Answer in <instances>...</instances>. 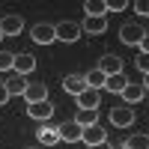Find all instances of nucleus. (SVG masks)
<instances>
[{
  "mask_svg": "<svg viewBox=\"0 0 149 149\" xmlns=\"http://www.w3.org/2000/svg\"><path fill=\"white\" fill-rule=\"evenodd\" d=\"M119 39L125 42V45H140L146 39V27L137 21H128V24H122L119 27Z\"/></svg>",
  "mask_w": 149,
  "mask_h": 149,
  "instance_id": "f257e3e1",
  "label": "nucleus"
},
{
  "mask_svg": "<svg viewBox=\"0 0 149 149\" xmlns=\"http://www.w3.org/2000/svg\"><path fill=\"white\" fill-rule=\"evenodd\" d=\"M54 36H57L60 42L72 45V42H78V39H81V24H78V21H63V24H54Z\"/></svg>",
  "mask_w": 149,
  "mask_h": 149,
  "instance_id": "f03ea898",
  "label": "nucleus"
},
{
  "mask_svg": "<svg viewBox=\"0 0 149 149\" xmlns=\"http://www.w3.org/2000/svg\"><path fill=\"white\" fill-rule=\"evenodd\" d=\"M122 98H125V107H131V104H137V102H143L146 98V84H125V90L119 93Z\"/></svg>",
  "mask_w": 149,
  "mask_h": 149,
  "instance_id": "7ed1b4c3",
  "label": "nucleus"
},
{
  "mask_svg": "<svg viewBox=\"0 0 149 149\" xmlns=\"http://www.w3.org/2000/svg\"><path fill=\"white\" fill-rule=\"evenodd\" d=\"M81 134H84V128H81L74 119H72V122H63V125H57V137L66 140V143H78Z\"/></svg>",
  "mask_w": 149,
  "mask_h": 149,
  "instance_id": "20e7f679",
  "label": "nucleus"
},
{
  "mask_svg": "<svg viewBox=\"0 0 149 149\" xmlns=\"http://www.w3.org/2000/svg\"><path fill=\"white\" fill-rule=\"evenodd\" d=\"M78 98V110H98V104H102V95H98V90H86L81 93V95H74Z\"/></svg>",
  "mask_w": 149,
  "mask_h": 149,
  "instance_id": "39448f33",
  "label": "nucleus"
},
{
  "mask_svg": "<svg viewBox=\"0 0 149 149\" xmlns=\"http://www.w3.org/2000/svg\"><path fill=\"white\" fill-rule=\"evenodd\" d=\"M98 72H102L104 78L119 74V72H122V57H116V54H104L102 60H98Z\"/></svg>",
  "mask_w": 149,
  "mask_h": 149,
  "instance_id": "423d86ee",
  "label": "nucleus"
},
{
  "mask_svg": "<svg viewBox=\"0 0 149 149\" xmlns=\"http://www.w3.org/2000/svg\"><path fill=\"white\" fill-rule=\"evenodd\" d=\"M81 140L86 143V146H98V143H107V131L98 125H90V128H84V134H81Z\"/></svg>",
  "mask_w": 149,
  "mask_h": 149,
  "instance_id": "0eeeda50",
  "label": "nucleus"
},
{
  "mask_svg": "<svg viewBox=\"0 0 149 149\" xmlns=\"http://www.w3.org/2000/svg\"><path fill=\"white\" fill-rule=\"evenodd\" d=\"M24 102H27V104L48 102V86L45 84H27V90H24Z\"/></svg>",
  "mask_w": 149,
  "mask_h": 149,
  "instance_id": "6e6552de",
  "label": "nucleus"
},
{
  "mask_svg": "<svg viewBox=\"0 0 149 149\" xmlns=\"http://www.w3.org/2000/svg\"><path fill=\"white\" fill-rule=\"evenodd\" d=\"M33 69H36V57L33 54H15V63H12V72L15 74H24V78H27Z\"/></svg>",
  "mask_w": 149,
  "mask_h": 149,
  "instance_id": "1a4fd4ad",
  "label": "nucleus"
},
{
  "mask_svg": "<svg viewBox=\"0 0 149 149\" xmlns=\"http://www.w3.org/2000/svg\"><path fill=\"white\" fill-rule=\"evenodd\" d=\"M33 42L36 45H51V42H57L54 24H36V27H33Z\"/></svg>",
  "mask_w": 149,
  "mask_h": 149,
  "instance_id": "9d476101",
  "label": "nucleus"
},
{
  "mask_svg": "<svg viewBox=\"0 0 149 149\" xmlns=\"http://www.w3.org/2000/svg\"><path fill=\"white\" fill-rule=\"evenodd\" d=\"M110 122H113L116 128H128L134 122V110L131 107H113L110 110Z\"/></svg>",
  "mask_w": 149,
  "mask_h": 149,
  "instance_id": "9b49d317",
  "label": "nucleus"
},
{
  "mask_svg": "<svg viewBox=\"0 0 149 149\" xmlns=\"http://www.w3.org/2000/svg\"><path fill=\"white\" fill-rule=\"evenodd\" d=\"M27 84H30V81L24 78V74H15V72H12L9 78L3 81V86H6V93H9V95H24V90H27Z\"/></svg>",
  "mask_w": 149,
  "mask_h": 149,
  "instance_id": "f8f14e48",
  "label": "nucleus"
},
{
  "mask_svg": "<svg viewBox=\"0 0 149 149\" xmlns=\"http://www.w3.org/2000/svg\"><path fill=\"white\" fill-rule=\"evenodd\" d=\"M54 104L51 102H39V104H27V113L33 116V119H39V122H45V119H51L54 116Z\"/></svg>",
  "mask_w": 149,
  "mask_h": 149,
  "instance_id": "ddd939ff",
  "label": "nucleus"
},
{
  "mask_svg": "<svg viewBox=\"0 0 149 149\" xmlns=\"http://www.w3.org/2000/svg\"><path fill=\"white\" fill-rule=\"evenodd\" d=\"M63 90L72 93V95H81L86 90V81H84V74H66L63 78Z\"/></svg>",
  "mask_w": 149,
  "mask_h": 149,
  "instance_id": "4468645a",
  "label": "nucleus"
},
{
  "mask_svg": "<svg viewBox=\"0 0 149 149\" xmlns=\"http://www.w3.org/2000/svg\"><path fill=\"white\" fill-rule=\"evenodd\" d=\"M107 30V18H84L81 24V33H90V36H102Z\"/></svg>",
  "mask_w": 149,
  "mask_h": 149,
  "instance_id": "2eb2a0df",
  "label": "nucleus"
},
{
  "mask_svg": "<svg viewBox=\"0 0 149 149\" xmlns=\"http://www.w3.org/2000/svg\"><path fill=\"white\" fill-rule=\"evenodd\" d=\"M21 27H24V21L18 15H6L3 21H0V33H3V36H18Z\"/></svg>",
  "mask_w": 149,
  "mask_h": 149,
  "instance_id": "dca6fc26",
  "label": "nucleus"
},
{
  "mask_svg": "<svg viewBox=\"0 0 149 149\" xmlns=\"http://www.w3.org/2000/svg\"><path fill=\"white\" fill-rule=\"evenodd\" d=\"M36 137H39V146H57L60 143L57 128H51V125H42L39 131H36Z\"/></svg>",
  "mask_w": 149,
  "mask_h": 149,
  "instance_id": "f3484780",
  "label": "nucleus"
},
{
  "mask_svg": "<svg viewBox=\"0 0 149 149\" xmlns=\"http://www.w3.org/2000/svg\"><path fill=\"white\" fill-rule=\"evenodd\" d=\"M84 12H86V18H104L107 6H104V0H86V3H84Z\"/></svg>",
  "mask_w": 149,
  "mask_h": 149,
  "instance_id": "a211bd4d",
  "label": "nucleus"
},
{
  "mask_svg": "<svg viewBox=\"0 0 149 149\" xmlns=\"http://www.w3.org/2000/svg\"><path fill=\"white\" fill-rule=\"evenodd\" d=\"M125 84H128V78L125 74H110V78H104V90H110V93H122L125 90Z\"/></svg>",
  "mask_w": 149,
  "mask_h": 149,
  "instance_id": "6ab92c4d",
  "label": "nucleus"
},
{
  "mask_svg": "<svg viewBox=\"0 0 149 149\" xmlns=\"http://www.w3.org/2000/svg\"><path fill=\"white\" fill-rule=\"evenodd\" d=\"M74 122H78L81 128H90V125H95V122H98V110H78Z\"/></svg>",
  "mask_w": 149,
  "mask_h": 149,
  "instance_id": "aec40b11",
  "label": "nucleus"
},
{
  "mask_svg": "<svg viewBox=\"0 0 149 149\" xmlns=\"http://www.w3.org/2000/svg\"><path fill=\"white\" fill-rule=\"evenodd\" d=\"M84 81H86V86H90V90H102V86H104V74L98 72V69H93V72L84 74Z\"/></svg>",
  "mask_w": 149,
  "mask_h": 149,
  "instance_id": "412c9836",
  "label": "nucleus"
},
{
  "mask_svg": "<svg viewBox=\"0 0 149 149\" xmlns=\"http://www.w3.org/2000/svg\"><path fill=\"white\" fill-rule=\"evenodd\" d=\"M122 149H149V137L146 134H131V137L122 143Z\"/></svg>",
  "mask_w": 149,
  "mask_h": 149,
  "instance_id": "4be33fe9",
  "label": "nucleus"
},
{
  "mask_svg": "<svg viewBox=\"0 0 149 149\" xmlns=\"http://www.w3.org/2000/svg\"><path fill=\"white\" fill-rule=\"evenodd\" d=\"M12 63H15V54L12 51H0V72H12Z\"/></svg>",
  "mask_w": 149,
  "mask_h": 149,
  "instance_id": "5701e85b",
  "label": "nucleus"
},
{
  "mask_svg": "<svg viewBox=\"0 0 149 149\" xmlns=\"http://www.w3.org/2000/svg\"><path fill=\"white\" fill-rule=\"evenodd\" d=\"M137 69H140L143 74L149 72V54H140V57H137Z\"/></svg>",
  "mask_w": 149,
  "mask_h": 149,
  "instance_id": "b1692460",
  "label": "nucleus"
},
{
  "mask_svg": "<svg viewBox=\"0 0 149 149\" xmlns=\"http://www.w3.org/2000/svg\"><path fill=\"white\" fill-rule=\"evenodd\" d=\"M134 9H137V15H149V6H146V0H137V3H134Z\"/></svg>",
  "mask_w": 149,
  "mask_h": 149,
  "instance_id": "393cba45",
  "label": "nucleus"
},
{
  "mask_svg": "<svg viewBox=\"0 0 149 149\" xmlns=\"http://www.w3.org/2000/svg\"><path fill=\"white\" fill-rule=\"evenodd\" d=\"M9 102V93H6V86H3V81H0V107H3Z\"/></svg>",
  "mask_w": 149,
  "mask_h": 149,
  "instance_id": "a878e982",
  "label": "nucleus"
},
{
  "mask_svg": "<svg viewBox=\"0 0 149 149\" xmlns=\"http://www.w3.org/2000/svg\"><path fill=\"white\" fill-rule=\"evenodd\" d=\"M90 149H110L107 143H98V146H90Z\"/></svg>",
  "mask_w": 149,
  "mask_h": 149,
  "instance_id": "bb28decb",
  "label": "nucleus"
},
{
  "mask_svg": "<svg viewBox=\"0 0 149 149\" xmlns=\"http://www.w3.org/2000/svg\"><path fill=\"white\" fill-rule=\"evenodd\" d=\"M24 149H42V146H24Z\"/></svg>",
  "mask_w": 149,
  "mask_h": 149,
  "instance_id": "cd10ccee",
  "label": "nucleus"
},
{
  "mask_svg": "<svg viewBox=\"0 0 149 149\" xmlns=\"http://www.w3.org/2000/svg\"><path fill=\"white\" fill-rule=\"evenodd\" d=\"M0 39H3V33H0Z\"/></svg>",
  "mask_w": 149,
  "mask_h": 149,
  "instance_id": "c85d7f7f",
  "label": "nucleus"
}]
</instances>
